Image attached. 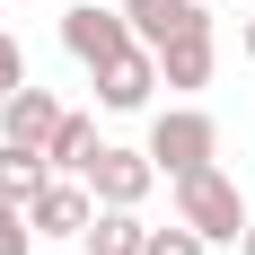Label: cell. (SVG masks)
<instances>
[{
	"label": "cell",
	"instance_id": "13",
	"mask_svg": "<svg viewBox=\"0 0 255 255\" xmlns=\"http://www.w3.org/2000/svg\"><path fill=\"white\" fill-rule=\"evenodd\" d=\"M35 247V229H26V203H9L0 194V255H26Z\"/></svg>",
	"mask_w": 255,
	"mask_h": 255
},
{
	"label": "cell",
	"instance_id": "14",
	"mask_svg": "<svg viewBox=\"0 0 255 255\" xmlns=\"http://www.w3.org/2000/svg\"><path fill=\"white\" fill-rule=\"evenodd\" d=\"M141 255H211V238H194V229L176 220V229H150V247H141Z\"/></svg>",
	"mask_w": 255,
	"mask_h": 255
},
{
	"label": "cell",
	"instance_id": "17",
	"mask_svg": "<svg viewBox=\"0 0 255 255\" xmlns=\"http://www.w3.org/2000/svg\"><path fill=\"white\" fill-rule=\"evenodd\" d=\"M247 62H255V18H247Z\"/></svg>",
	"mask_w": 255,
	"mask_h": 255
},
{
	"label": "cell",
	"instance_id": "16",
	"mask_svg": "<svg viewBox=\"0 0 255 255\" xmlns=\"http://www.w3.org/2000/svg\"><path fill=\"white\" fill-rule=\"evenodd\" d=\"M238 255H255V220H247V238H238Z\"/></svg>",
	"mask_w": 255,
	"mask_h": 255
},
{
	"label": "cell",
	"instance_id": "4",
	"mask_svg": "<svg viewBox=\"0 0 255 255\" xmlns=\"http://www.w3.org/2000/svg\"><path fill=\"white\" fill-rule=\"evenodd\" d=\"M79 185H88L106 211H141V203H150V185H158V167H150V150H115V141H106V150L88 158V176H79Z\"/></svg>",
	"mask_w": 255,
	"mask_h": 255
},
{
	"label": "cell",
	"instance_id": "8",
	"mask_svg": "<svg viewBox=\"0 0 255 255\" xmlns=\"http://www.w3.org/2000/svg\"><path fill=\"white\" fill-rule=\"evenodd\" d=\"M150 88H158V53H141V44L115 53V62L97 71V106H106V115H141Z\"/></svg>",
	"mask_w": 255,
	"mask_h": 255
},
{
	"label": "cell",
	"instance_id": "6",
	"mask_svg": "<svg viewBox=\"0 0 255 255\" xmlns=\"http://www.w3.org/2000/svg\"><path fill=\"white\" fill-rule=\"evenodd\" d=\"M88 220H97V194L79 176H53L35 203H26V229L35 238H88Z\"/></svg>",
	"mask_w": 255,
	"mask_h": 255
},
{
	"label": "cell",
	"instance_id": "11",
	"mask_svg": "<svg viewBox=\"0 0 255 255\" xmlns=\"http://www.w3.org/2000/svg\"><path fill=\"white\" fill-rule=\"evenodd\" d=\"M44 185H53V158H44V150H18V141H0V194H9V203H35Z\"/></svg>",
	"mask_w": 255,
	"mask_h": 255
},
{
	"label": "cell",
	"instance_id": "1",
	"mask_svg": "<svg viewBox=\"0 0 255 255\" xmlns=\"http://www.w3.org/2000/svg\"><path fill=\"white\" fill-rule=\"evenodd\" d=\"M176 220H185L194 238H211V247H238L255 211L238 203V185L220 176V167H194V176H176Z\"/></svg>",
	"mask_w": 255,
	"mask_h": 255
},
{
	"label": "cell",
	"instance_id": "12",
	"mask_svg": "<svg viewBox=\"0 0 255 255\" xmlns=\"http://www.w3.org/2000/svg\"><path fill=\"white\" fill-rule=\"evenodd\" d=\"M79 247H88V255H141V247H150V229H141V211H106V203H97V220H88Z\"/></svg>",
	"mask_w": 255,
	"mask_h": 255
},
{
	"label": "cell",
	"instance_id": "10",
	"mask_svg": "<svg viewBox=\"0 0 255 255\" xmlns=\"http://www.w3.org/2000/svg\"><path fill=\"white\" fill-rule=\"evenodd\" d=\"M211 62H220V35H185V44L158 53V79L167 88H211Z\"/></svg>",
	"mask_w": 255,
	"mask_h": 255
},
{
	"label": "cell",
	"instance_id": "7",
	"mask_svg": "<svg viewBox=\"0 0 255 255\" xmlns=\"http://www.w3.org/2000/svg\"><path fill=\"white\" fill-rule=\"evenodd\" d=\"M62 115H71V106L53 97V88H35V79H26L18 97H0V141H18V150H44Z\"/></svg>",
	"mask_w": 255,
	"mask_h": 255
},
{
	"label": "cell",
	"instance_id": "18",
	"mask_svg": "<svg viewBox=\"0 0 255 255\" xmlns=\"http://www.w3.org/2000/svg\"><path fill=\"white\" fill-rule=\"evenodd\" d=\"M203 9H211V0H203Z\"/></svg>",
	"mask_w": 255,
	"mask_h": 255
},
{
	"label": "cell",
	"instance_id": "3",
	"mask_svg": "<svg viewBox=\"0 0 255 255\" xmlns=\"http://www.w3.org/2000/svg\"><path fill=\"white\" fill-rule=\"evenodd\" d=\"M62 44H71V62L106 71L115 53H132V18L106 9V0H79V9H62Z\"/></svg>",
	"mask_w": 255,
	"mask_h": 255
},
{
	"label": "cell",
	"instance_id": "15",
	"mask_svg": "<svg viewBox=\"0 0 255 255\" xmlns=\"http://www.w3.org/2000/svg\"><path fill=\"white\" fill-rule=\"evenodd\" d=\"M18 88H26V44L0 26V97H18Z\"/></svg>",
	"mask_w": 255,
	"mask_h": 255
},
{
	"label": "cell",
	"instance_id": "5",
	"mask_svg": "<svg viewBox=\"0 0 255 255\" xmlns=\"http://www.w3.org/2000/svg\"><path fill=\"white\" fill-rule=\"evenodd\" d=\"M124 18H132V44L141 53H167V44H185V35H211L203 0H124Z\"/></svg>",
	"mask_w": 255,
	"mask_h": 255
},
{
	"label": "cell",
	"instance_id": "2",
	"mask_svg": "<svg viewBox=\"0 0 255 255\" xmlns=\"http://www.w3.org/2000/svg\"><path fill=\"white\" fill-rule=\"evenodd\" d=\"M141 150H150L158 176L176 185V176H194V167H211V158H220V124H211L203 106H167V115L150 124V141H141Z\"/></svg>",
	"mask_w": 255,
	"mask_h": 255
},
{
	"label": "cell",
	"instance_id": "9",
	"mask_svg": "<svg viewBox=\"0 0 255 255\" xmlns=\"http://www.w3.org/2000/svg\"><path fill=\"white\" fill-rule=\"evenodd\" d=\"M106 141H97V115H62L53 124V141H44V158H53V176H88V158H97Z\"/></svg>",
	"mask_w": 255,
	"mask_h": 255
}]
</instances>
